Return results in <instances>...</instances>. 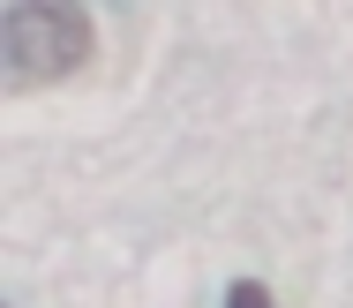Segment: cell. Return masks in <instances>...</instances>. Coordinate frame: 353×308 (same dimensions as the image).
Here are the masks:
<instances>
[{
    "mask_svg": "<svg viewBox=\"0 0 353 308\" xmlns=\"http://www.w3.org/2000/svg\"><path fill=\"white\" fill-rule=\"evenodd\" d=\"M98 53L90 15L68 0L46 8H8V90H38V83H68Z\"/></svg>",
    "mask_w": 353,
    "mask_h": 308,
    "instance_id": "1",
    "label": "cell"
},
{
    "mask_svg": "<svg viewBox=\"0 0 353 308\" xmlns=\"http://www.w3.org/2000/svg\"><path fill=\"white\" fill-rule=\"evenodd\" d=\"M225 308H279V301H271V286H256V278H233V286H225Z\"/></svg>",
    "mask_w": 353,
    "mask_h": 308,
    "instance_id": "2",
    "label": "cell"
}]
</instances>
